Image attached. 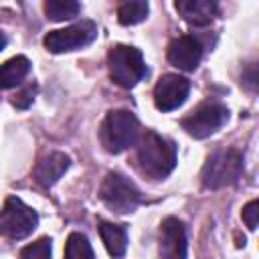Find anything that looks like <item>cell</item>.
Wrapping results in <instances>:
<instances>
[{
	"label": "cell",
	"mask_w": 259,
	"mask_h": 259,
	"mask_svg": "<svg viewBox=\"0 0 259 259\" xmlns=\"http://www.w3.org/2000/svg\"><path fill=\"white\" fill-rule=\"evenodd\" d=\"M136 164L148 178L162 180L176 166V146L172 140L146 130L136 146Z\"/></svg>",
	"instance_id": "1"
},
{
	"label": "cell",
	"mask_w": 259,
	"mask_h": 259,
	"mask_svg": "<svg viewBox=\"0 0 259 259\" xmlns=\"http://www.w3.org/2000/svg\"><path fill=\"white\" fill-rule=\"evenodd\" d=\"M138 136H140V121L134 113L125 109L109 111L99 130L101 146L109 154H121L123 150L136 144Z\"/></svg>",
	"instance_id": "2"
},
{
	"label": "cell",
	"mask_w": 259,
	"mask_h": 259,
	"mask_svg": "<svg viewBox=\"0 0 259 259\" xmlns=\"http://www.w3.org/2000/svg\"><path fill=\"white\" fill-rule=\"evenodd\" d=\"M107 67L111 81L125 89L138 85L146 75V63L140 49L130 45L111 47L107 53Z\"/></svg>",
	"instance_id": "3"
},
{
	"label": "cell",
	"mask_w": 259,
	"mask_h": 259,
	"mask_svg": "<svg viewBox=\"0 0 259 259\" xmlns=\"http://www.w3.org/2000/svg\"><path fill=\"white\" fill-rule=\"evenodd\" d=\"M243 174V154L239 150H217L202 166L200 180L204 188H223L235 184Z\"/></svg>",
	"instance_id": "4"
},
{
	"label": "cell",
	"mask_w": 259,
	"mask_h": 259,
	"mask_svg": "<svg viewBox=\"0 0 259 259\" xmlns=\"http://www.w3.org/2000/svg\"><path fill=\"white\" fill-rule=\"evenodd\" d=\"M99 196L107 208H111L113 212H119V214L136 210V206L142 200L138 186L119 172H109L103 178Z\"/></svg>",
	"instance_id": "5"
},
{
	"label": "cell",
	"mask_w": 259,
	"mask_h": 259,
	"mask_svg": "<svg viewBox=\"0 0 259 259\" xmlns=\"http://www.w3.org/2000/svg\"><path fill=\"white\" fill-rule=\"evenodd\" d=\"M38 225V214L16 196H8L0 208V235L6 239H24Z\"/></svg>",
	"instance_id": "6"
},
{
	"label": "cell",
	"mask_w": 259,
	"mask_h": 259,
	"mask_svg": "<svg viewBox=\"0 0 259 259\" xmlns=\"http://www.w3.org/2000/svg\"><path fill=\"white\" fill-rule=\"evenodd\" d=\"M229 119V109L221 101H204L194 107L186 117H182V127L192 138H208L221 130Z\"/></svg>",
	"instance_id": "7"
},
{
	"label": "cell",
	"mask_w": 259,
	"mask_h": 259,
	"mask_svg": "<svg viewBox=\"0 0 259 259\" xmlns=\"http://www.w3.org/2000/svg\"><path fill=\"white\" fill-rule=\"evenodd\" d=\"M95 38H97V24L93 20H81L71 26L51 30L42 42L51 53H69L91 45Z\"/></svg>",
	"instance_id": "8"
},
{
	"label": "cell",
	"mask_w": 259,
	"mask_h": 259,
	"mask_svg": "<svg viewBox=\"0 0 259 259\" xmlns=\"http://www.w3.org/2000/svg\"><path fill=\"white\" fill-rule=\"evenodd\" d=\"M190 93V81L186 77L168 73L162 75L154 87V105L160 111H172L180 107Z\"/></svg>",
	"instance_id": "9"
},
{
	"label": "cell",
	"mask_w": 259,
	"mask_h": 259,
	"mask_svg": "<svg viewBox=\"0 0 259 259\" xmlns=\"http://www.w3.org/2000/svg\"><path fill=\"white\" fill-rule=\"evenodd\" d=\"M186 229L182 221L168 217L160 225V259H186Z\"/></svg>",
	"instance_id": "10"
},
{
	"label": "cell",
	"mask_w": 259,
	"mask_h": 259,
	"mask_svg": "<svg viewBox=\"0 0 259 259\" xmlns=\"http://www.w3.org/2000/svg\"><path fill=\"white\" fill-rule=\"evenodd\" d=\"M202 59V45L194 36H178L168 47V61L180 71H194Z\"/></svg>",
	"instance_id": "11"
},
{
	"label": "cell",
	"mask_w": 259,
	"mask_h": 259,
	"mask_svg": "<svg viewBox=\"0 0 259 259\" xmlns=\"http://www.w3.org/2000/svg\"><path fill=\"white\" fill-rule=\"evenodd\" d=\"M71 166V160L63 152H51L34 166V180L40 186H53Z\"/></svg>",
	"instance_id": "12"
},
{
	"label": "cell",
	"mask_w": 259,
	"mask_h": 259,
	"mask_svg": "<svg viewBox=\"0 0 259 259\" xmlns=\"http://www.w3.org/2000/svg\"><path fill=\"white\" fill-rule=\"evenodd\" d=\"M174 6L178 10V14L188 24H194V26L210 24L219 10L214 0H178Z\"/></svg>",
	"instance_id": "13"
},
{
	"label": "cell",
	"mask_w": 259,
	"mask_h": 259,
	"mask_svg": "<svg viewBox=\"0 0 259 259\" xmlns=\"http://www.w3.org/2000/svg\"><path fill=\"white\" fill-rule=\"evenodd\" d=\"M99 235L107 249V253L113 259H121L127 251V231L123 225H113L107 221L99 223Z\"/></svg>",
	"instance_id": "14"
},
{
	"label": "cell",
	"mask_w": 259,
	"mask_h": 259,
	"mask_svg": "<svg viewBox=\"0 0 259 259\" xmlns=\"http://www.w3.org/2000/svg\"><path fill=\"white\" fill-rule=\"evenodd\" d=\"M30 71V61L24 55H16L0 65V89H10L18 85Z\"/></svg>",
	"instance_id": "15"
},
{
	"label": "cell",
	"mask_w": 259,
	"mask_h": 259,
	"mask_svg": "<svg viewBox=\"0 0 259 259\" xmlns=\"http://www.w3.org/2000/svg\"><path fill=\"white\" fill-rule=\"evenodd\" d=\"M148 12H150V6H148L146 0H130V2L119 4V8H117V20L123 26H134V24L146 20Z\"/></svg>",
	"instance_id": "16"
},
{
	"label": "cell",
	"mask_w": 259,
	"mask_h": 259,
	"mask_svg": "<svg viewBox=\"0 0 259 259\" xmlns=\"http://www.w3.org/2000/svg\"><path fill=\"white\" fill-rule=\"evenodd\" d=\"M81 12V4L75 0H47L45 14L51 20H69Z\"/></svg>",
	"instance_id": "17"
},
{
	"label": "cell",
	"mask_w": 259,
	"mask_h": 259,
	"mask_svg": "<svg viewBox=\"0 0 259 259\" xmlns=\"http://www.w3.org/2000/svg\"><path fill=\"white\" fill-rule=\"evenodd\" d=\"M65 259H95L89 239L83 233H71L65 245Z\"/></svg>",
	"instance_id": "18"
},
{
	"label": "cell",
	"mask_w": 259,
	"mask_h": 259,
	"mask_svg": "<svg viewBox=\"0 0 259 259\" xmlns=\"http://www.w3.org/2000/svg\"><path fill=\"white\" fill-rule=\"evenodd\" d=\"M20 259H51V239L42 237L20 251Z\"/></svg>",
	"instance_id": "19"
},
{
	"label": "cell",
	"mask_w": 259,
	"mask_h": 259,
	"mask_svg": "<svg viewBox=\"0 0 259 259\" xmlns=\"http://www.w3.org/2000/svg\"><path fill=\"white\" fill-rule=\"evenodd\" d=\"M34 93H36V85H34V83H32V85H26L22 91H18V93L12 97V103H14L18 109H26V107L32 103Z\"/></svg>",
	"instance_id": "20"
},
{
	"label": "cell",
	"mask_w": 259,
	"mask_h": 259,
	"mask_svg": "<svg viewBox=\"0 0 259 259\" xmlns=\"http://www.w3.org/2000/svg\"><path fill=\"white\" fill-rule=\"evenodd\" d=\"M257 219H259V200L255 198V200H251V202L245 204V208H243V221H245V225L251 231H255L257 229Z\"/></svg>",
	"instance_id": "21"
},
{
	"label": "cell",
	"mask_w": 259,
	"mask_h": 259,
	"mask_svg": "<svg viewBox=\"0 0 259 259\" xmlns=\"http://www.w3.org/2000/svg\"><path fill=\"white\" fill-rule=\"evenodd\" d=\"M6 47V36H4V32H0V51Z\"/></svg>",
	"instance_id": "22"
}]
</instances>
